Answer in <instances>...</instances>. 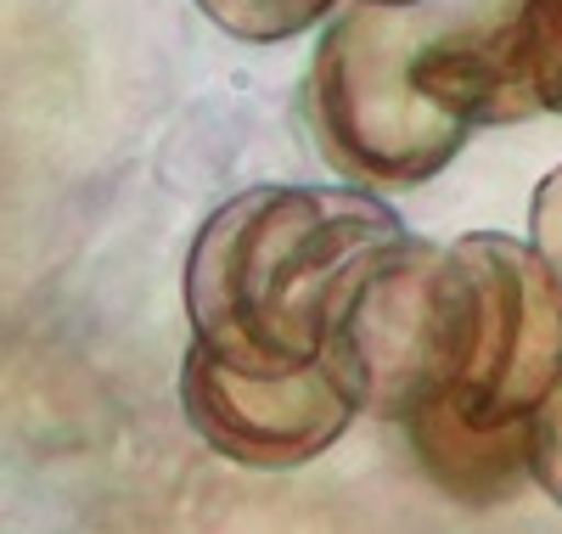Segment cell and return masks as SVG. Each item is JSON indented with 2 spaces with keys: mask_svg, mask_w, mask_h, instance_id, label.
Returning <instances> with one entry per match:
<instances>
[{
  "mask_svg": "<svg viewBox=\"0 0 562 534\" xmlns=\"http://www.w3.org/2000/svg\"><path fill=\"white\" fill-rule=\"evenodd\" d=\"M304 108L333 169L378 191L434 180L479 124L540 113L506 12L450 18L428 0H355L315 45Z\"/></svg>",
  "mask_w": 562,
  "mask_h": 534,
  "instance_id": "obj_1",
  "label": "cell"
},
{
  "mask_svg": "<svg viewBox=\"0 0 562 534\" xmlns=\"http://www.w3.org/2000/svg\"><path fill=\"white\" fill-rule=\"evenodd\" d=\"M405 236L366 186H254L214 209L186 259L192 344L243 377H288L326 337L371 259Z\"/></svg>",
  "mask_w": 562,
  "mask_h": 534,
  "instance_id": "obj_2",
  "label": "cell"
},
{
  "mask_svg": "<svg viewBox=\"0 0 562 534\" xmlns=\"http://www.w3.org/2000/svg\"><path fill=\"white\" fill-rule=\"evenodd\" d=\"M461 344V270L445 242L400 236L344 299L326 366L344 377L360 411L405 422L416 405L439 400L456 377Z\"/></svg>",
  "mask_w": 562,
  "mask_h": 534,
  "instance_id": "obj_3",
  "label": "cell"
},
{
  "mask_svg": "<svg viewBox=\"0 0 562 534\" xmlns=\"http://www.w3.org/2000/svg\"><path fill=\"white\" fill-rule=\"evenodd\" d=\"M461 270V344L445 405L467 427L529 422L562 366V287L518 236L479 231L450 242Z\"/></svg>",
  "mask_w": 562,
  "mask_h": 534,
  "instance_id": "obj_4",
  "label": "cell"
},
{
  "mask_svg": "<svg viewBox=\"0 0 562 534\" xmlns=\"http://www.w3.org/2000/svg\"><path fill=\"white\" fill-rule=\"evenodd\" d=\"M180 405L220 456L243 467H304L333 450L360 411L326 360L288 377H243L198 344L180 366Z\"/></svg>",
  "mask_w": 562,
  "mask_h": 534,
  "instance_id": "obj_5",
  "label": "cell"
},
{
  "mask_svg": "<svg viewBox=\"0 0 562 534\" xmlns=\"http://www.w3.org/2000/svg\"><path fill=\"white\" fill-rule=\"evenodd\" d=\"M405 427L445 490H456L467 501H495L529 472V422L467 427L445 400H428L405 416Z\"/></svg>",
  "mask_w": 562,
  "mask_h": 534,
  "instance_id": "obj_6",
  "label": "cell"
},
{
  "mask_svg": "<svg viewBox=\"0 0 562 534\" xmlns=\"http://www.w3.org/2000/svg\"><path fill=\"white\" fill-rule=\"evenodd\" d=\"M506 29L540 113H562V0H518Z\"/></svg>",
  "mask_w": 562,
  "mask_h": 534,
  "instance_id": "obj_7",
  "label": "cell"
},
{
  "mask_svg": "<svg viewBox=\"0 0 562 534\" xmlns=\"http://www.w3.org/2000/svg\"><path fill=\"white\" fill-rule=\"evenodd\" d=\"M192 7L225 29L231 40H248V45H276V40H293L304 29H315L338 0H192Z\"/></svg>",
  "mask_w": 562,
  "mask_h": 534,
  "instance_id": "obj_8",
  "label": "cell"
},
{
  "mask_svg": "<svg viewBox=\"0 0 562 534\" xmlns=\"http://www.w3.org/2000/svg\"><path fill=\"white\" fill-rule=\"evenodd\" d=\"M529 478L562 507V366L529 411Z\"/></svg>",
  "mask_w": 562,
  "mask_h": 534,
  "instance_id": "obj_9",
  "label": "cell"
},
{
  "mask_svg": "<svg viewBox=\"0 0 562 534\" xmlns=\"http://www.w3.org/2000/svg\"><path fill=\"white\" fill-rule=\"evenodd\" d=\"M529 231H535V242L529 248L546 259V270L557 276V287H562V164L535 186V203H529Z\"/></svg>",
  "mask_w": 562,
  "mask_h": 534,
  "instance_id": "obj_10",
  "label": "cell"
},
{
  "mask_svg": "<svg viewBox=\"0 0 562 534\" xmlns=\"http://www.w3.org/2000/svg\"><path fill=\"white\" fill-rule=\"evenodd\" d=\"M378 7H411V0H378Z\"/></svg>",
  "mask_w": 562,
  "mask_h": 534,
  "instance_id": "obj_11",
  "label": "cell"
}]
</instances>
